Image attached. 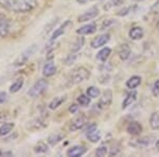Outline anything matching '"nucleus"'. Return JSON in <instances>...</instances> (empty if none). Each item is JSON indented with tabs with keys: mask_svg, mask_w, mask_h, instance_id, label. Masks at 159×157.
Listing matches in <instances>:
<instances>
[{
	"mask_svg": "<svg viewBox=\"0 0 159 157\" xmlns=\"http://www.w3.org/2000/svg\"><path fill=\"white\" fill-rule=\"evenodd\" d=\"M66 101V98L65 97H63V96H61V97H55L54 99L52 100V101L50 102V104H49V109H57L60 105L63 104L64 102Z\"/></svg>",
	"mask_w": 159,
	"mask_h": 157,
	"instance_id": "5701e85b",
	"label": "nucleus"
},
{
	"mask_svg": "<svg viewBox=\"0 0 159 157\" xmlns=\"http://www.w3.org/2000/svg\"><path fill=\"white\" fill-rule=\"evenodd\" d=\"M136 99H137V92L136 91H133V92H130V94H129L122 103V109H125L126 107H129V105H132L133 103L136 101Z\"/></svg>",
	"mask_w": 159,
	"mask_h": 157,
	"instance_id": "f3484780",
	"label": "nucleus"
},
{
	"mask_svg": "<svg viewBox=\"0 0 159 157\" xmlns=\"http://www.w3.org/2000/svg\"><path fill=\"white\" fill-rule=\"evenodd\" d=\"M61 139H63V135H61V134H52L48 137V142L50 145H55L60 141H61Z\"/></svg>",
	"mask_w": 159,
	"mask_h": 157,
	"instance_id": "bb28decb",
	"label": "nucleus"
},
{
	"mask_svg": "<svg viewBox=\"0 0 159 157\" xmlns=\"http://www.w3.org/2000/svg\"><path fill=\"white\" fill-rule=\"evenodd\" d=\"M123 1H124V0H109V1L104 6V9L105 10H109V9H111V7H118V6H120L121 3H123Z\"/></svg>",
	"mask_w": 159,
	"mask_h": 157,
	"instance_id": "c85d7f7f",
	"label": "nucleus"
},
{
	"mask_svg": "<svg viewBox=\"0 0 159 157\" xmlns=\"http://www.w3.org/2000/svg\"><path fill=\"white\" fill-rule=\"evenodd\" d=\"M150 125L153 130H159V114L153 113L150 118Z\"/></svg>",
	"mask_w": 159,
	"mask_h": 157,
	"instance_id": "393cba45",
	"label": "nucleus"
},
{
	"mask_svg": "<svg viewBox=\"0 0 159 157\" xmlns=\"http://www.w3.org/2000/svg\"><path fill=\"white\" fill-rule=\"evenodd\" d=\"M99 14V9L97 7H90L89 10L84 13V14L80 15L78 17V20L80 22H84V21H87V20H91L93 19L94 17H97Z\"/></svg>",
	"mask_w": 159,
	"mask_h": 157,
	"instance_id": "423d86ee",
	"label": "nucleus"
},
{
	"mask_svg": "<svg viewBox=\"0 0 159 157\" xmlns=\"http://www.w3.org/2000/svg\"><path fill=\"white\" fill-rule=\"evenodd\" d=\"M87 123V118L84 115H81L79 117H76L75 119H73V121H71L70 124V131L71 132H75L79 131L81 128H83Z\"/></svg>",
	"mask_w": 159,
	"mask_h": 157,
	"instance_id": "0eeeda50",
	"label": "nucleus"
},
{
	"mask_svg": "<svg viewBox=\"0 0 159 157\" xmlns=\"http://www.w3.org/2000/svg\"><path fill=\"white\" fill-rule=\"evenodd\" d=\"M86 136L88 140L91 141V142H98L101 139V133H100V131L97 130L96 124L89 125V127L86 130Z\"/></svg>",
	"mask_w": 159,
	"mask_h": 157,
	"instance_id": "39448f33",
	"label": "nucleus"
},
{
	"mask_svg": "<svg viewBox=\"0 0 159 157\" xmlns=\"http://www.w3.org/2000/svg\"><path fill=\"white\" fill-rule=\"evenodd\" d=\"M79 109V106L76 104H72L70 107H69V112L71 113V114H74V113H76Z\"/></svg>",
	"mask_w": 159,
	"mask_h": 157,
	"instance_id": "e433bc0d",
	"label": "nucleus"
},
{
	"mask_svg": "<svg viewBox=\"0 0 159 157\" xmlns=\"http://www.w3.org/2000/svg\"><path fill=\"white\" fill-rule=\"evenodd\" d=\"M86 151H87V149L85 146L75 145V146H72V148L69 149L67 151V155L71 156V157H79V156H82L83 154H85Z\"/></svg>",
	"mask_w": 159,
	"mask_h": 157,
	"instance_id": "f8f14e48",
	"label": "nucleus"
},
{
	"mask_svg": "<svg viewBox=\"0 0 159 157\" xmlns=\"http://www.w3.org/2000/svg\"><path fill=\"white\" fill-rule=\"evenodd\" d=\"M46 125H47V123H46V121L43 120V118H36V119H34L32 121H29L27 127L31 128V130H33V131H38V130H40V128L46 127Z\"/></svg>",
	"mask_w": 159,
	"mask_h": 157,
	"instance_id": "9d476101",
	"label": "nucleus"
},
{
	"mask_svg": "<svg viewBox=\"0 0 159 157\" xmlns=\"http://www.w3.org/2000/svg\"><path fill=\"white\" fill-rule=\"evenodd\" d=\"M0 7L9 12L28 13L37 7V0H0Z\"/></svg>",
	"mask_w": 159,
	"mask_h": 157,
	"instance_id": "f257e3e1",
	"label": "nucleus"
},
{
	"mask_svg": "<svg viewBox=\"0 0 159 157\" xmlns=\"http://www.w3.org/2000/svg\"><path fill=\"white\" fill-rule=\"evenodd\" d=\"M24 78H18L16 80V81L13 82V84L10 86V91L12 92V94H15V92L19 91L20 89L22 88V86H24Z\"/></svg>",
	"mask_w": 159,
	"mask_h": 157,
	"instance_id": "412c9836",
	"label": "nucleus"
},
{
	"mask_svg": "<svg viewBox=\"0 0 159 157\" xmlns=\"http://www.w3.org/2000/svg\"><path fill=\"white\" fill-rule=\"evenodd\" d=\"M78 102L82 106H87V105H89V103H90V99H89V96L87 97L85 95H81V96L78 98Z\"/></svg>",
	"mask_w": 159,
	"mask_h": 157,
	"instance_id": "c756f323",
	"label": "nucleus"
},
{
	"mask_svg": "<svg viewBox=\"0 0 159 157\" xmlns=\"http://www.w3.org/2000/svg\"><path fill=\"white\" fill-rule=\"evenodd\" d=\"M76 58H78V54H75V53H71V54H69L67 58H66L65 60V64L67 66H70L71 64H73L74 62H75Z\"/></svg>",
	"mask_w": 159,
	"mask_h": 157,
	"instance_id": "2f4dec72",
	"label": "nucleus"
},
{
	"mask_svg": "<svg viewBox=\"0 0 159 157\" xmlns=\"http://www.w3.org/2000/svg\"><path fill=\"white\" fill-rule=\"evenodd\" d=\"M130 55V48L129 47V45H126V44H123L121 45V47L119 49V56L120 58L123 61L127 60V58H129Z\"/></svg>",
	"mask_w": 159,
	"mask_h": 157,
	"instance_id": "6ab92c4d",
	"label": "nucleus"
},
{
	"mask_svg": "<svg viewBox=\"0 0 159 157\" xmlns=\"http://www.w3.org/2000/svg\"><path fill=\"white\" fill-rule=\"evenodd\" d=\"M133 9H134L133 7H126V9H124V10H122V11H120L119 13H117V15H119V16H124V15L129 14V12H132Z\"/></svg>",
	"mask_w": 159,
	"mask_h": 157,
	"instance_id": "c9c22d12",
	"label": "nucleus"
},
{
	"mask_svg": "<svg viewBox=\"0 0 159 157\" xmlns=\"http://www.w3.org/2000/svg\"><path fill=\"white\" fill-rule=\"evenodd\" d=\"M87 95H88L89 97H91V98H97V97H99L100 90L97 88V87L90 86V87H88V89H87Z\"/></svg>",
	"mask_w": 159,
	"mask_h": 157,
	"instance_id": "7c9ffc66",
	"label": "nucleus"
},
{
	"mask_svg": "<svg viewBox=\"0 0 159 157\" xmlns=\"http://www.w3.org/2000/svg\"><path fill=\"white\" fill-rule=\"evenodd\" d=\"M140 83H141V78H140V76H132L129 80H127L126 86L129 87V88H130V89H134V88H136V87L139 86Z\"/></svg>",
	"mask_w": 159,
	"mask_h": 157,
	"instance_id": "4be33fe9",
	"label": "nucleus"
},
{
	"mask_svg": "<svg viewBox=\"0 0 159 157\" xmlns=\"http://www.w3.org/2000/svg\"><path fill=\"white\" fill-rule=\"evenodd\" d=\"M110 52H111V50H110L109 48H103L101 51H99V53L97 54V58L101 62H106L108 56L110 55Z\"/></svg>",
	"mask_w": 159,
	"mask_h": 157,
	"instance_id": "b1692460",
	"label": "nucleus"
},
{
	"mask_svg": "<svg viewBox=\"0 0 159 157\" xmlns=\"http://www.w3.org/2000/svg\"><path fill=\"white\" fill-rule=\"evenodd\" d=\"M48 86H49V84H48L47 80L40 79V80H38L36 83H35L29 89V91H28V95H29L31 98H37V97L42 96L43 92L47 90Z\"/></svg>",
	"mask_w": 159,
	"mask_h": 157,
	"instance_id": "7ed1b4c3",
	"label": "nucleus"
},
{
	"mask_svg": "<svg viewBox=\"0 0 159 157\" xmlns=\"http://www.w3.org/2000/svg\"><path fill=\"white\" fill-rule=\"evenodd\" d=\"M107 154V148L106 146H100L98 150L96 151V155L100 156V157H103Z\"/></svg>",
	"mask_w": 159,
	"mask_h": 157,
	"instance_id": "473e14b6",
	"label": "nucleus"
},
{
	"mask_svg": "<svg viewBox=\"0 0 159 157\" xmlns=\"http://www.w3.org/2000/svg\"><path fill=\"white\" fill-rule=\"evenodd\" d=\"M84 45V38L83 37H79L78 39L74 42L72 45H71V48H70V51L72 53L74 52H78L79 50H81V48L83 47Z\"/></svg>",
	"mask_w": 159,
	"mask_h": 157,
	"instance_id": "a878e982",
	"label": "nucleus"
},
{
	"mask_svg": "<svg viewBox=\"0 0 159 157\" xmlns=\"http://www.w3.org/2000/svg\"><path fill=\"white\" fill-rule=\"evenodd\" d=\"M152 92H153L154 96H156V97L159 95V80H157V81L155 82V84H154Z\"/></svg>",
	"mask_w": 159,
	"mask_h": 157,
	"instance_id": "f704fd0d",
	"label": "nucleus"
},
{
	"mask_svg": "<svg viewBox=\"0 0 159 157\" xmlns=\"http://www.w3.org/2000/svg\"><path fill=\"white\" fill-rule=\"evenodd\" d=\"M143 36V29L140 27H135V28H132L129 31V37L134 40H137V39H140L142 38Z\"/></svg>",
	"mask_w": 159,
	"mask_h": 157,
	"instance_id": "a211bd4d",
	"label": "nucleus"
},
{
	"mask_svg": "<svg viewBox=\"0 0 159 157\" xmlns=\"http://www.w3.org/2000/svg\"><path fill=\"white\" fill-rule=\"evenodd\" d=\"M109 34H103V35H100L97 38H94L93 40L91 42V47L97 49V48H100L102 46L106 45L109 40Z\"/></svg>",
	"mask_w": 159,
	"mask_h": 157,
	"instance_id": "9b49d317",
	"label": "nucleus"
},
{
	"mask_svg": "<svg viewBox=\"0 0 159 157\" xmlns=\"http://www.w3.org/2000/svg\"><path fill=\"white\" fill-rule=\"evenodd\" d=\"M97 31V25L96 24H89L86 25L84 27L80 28V29L76 30V33L80 35H88V34H92Z\"/></svg>",
	"mask_w": 159,
	"mask_h": 157,
	"instance_id": "2eb2a0df",
	"label": "nucleus"
},
{
	"mask_svg": "<svg viewBox=\"0 0 159 157\" xmlns=\"http://www.w3.org/2000/svg\"><path fill=\"white\" fill-rule=\"evenodd\" d=\"M76 1H78L79 3H81V4H84V3H86L88 0H76Z\"/></svg>",
	"mask_w": 159,
	"mask_h": 157,
	"instance_id": "4c0bfd02",
	"label": "nucleus"
},
{
	"mask_svg": "<svg viewBox=\"0 0 159 157\" xmlns=\"http://www.w3.org/2000/svg\"><path fill=\"white\" fill-rule=\"evenodd\" d=\"M142 131V127L140 123L136 122V121H132L129 125H127V132L130 135H139Z\"/></svg>",
	"mask_w": 159,
	"mask_h": 157,
	"instance_id": "dca6fc26",
	"label": "nucleus"
},
{
	"mask_svg": "<svg viewBox=\"0 0 159 157\" xmlns=\"http://www.w3.org/2000/svg\"><path fill=\"white\" fill-rule=\"evenodd\" d=\"M13 128H14V123H10V122L3 123L0 127V137L7 136L13 131Z\"/></svg>",
	"mask_w": 159,
	"mask_h": 157,
	"instance_id": "aec40b11",
	"label": "nucleus"
},
{
	"mask_svg": "<svg viewBox=\"0 0 159 157\" xmlns=\"http://www.w3.org/2000/svg\"><path fill=\"white\" fill-rule=\"evenodd\" d=\"M9 101V96L6 91H0V104H4Z\"/></svg>",
	"mask_w": 159,
	"mask_h": 157,
	"instance_id": "72a5a7b5",
	"label": "nucleus"
},
{
	"mask_svg": "<svg viewBox=\"0 0 159 157\" xmlns=\"http://www.w3.org/2000/svg\"><path fill=\"white\" fill-rule=\"evenodd\" d=\"M156 148H157L158 150H159V140L157 141V142H156Z\"/></svg>",
	"mask_w": 159,
	"mask_h": 157,
	"instance_id": "58836bf2",
	"label": "nucleus"
},
{
	"mask_svg": "<svg viewBox=\"0 0 159 157\" xmlns=\"http://www.w3.org/2000/svg\"><path fill=\"white\" fill-rule=\"evenodd\" d=\"M9 32H10V20L3 14H0V38L7 37Z\"/></svg>",
	"mask_w": 159,
	"mask_h": 157,
	"instance_id": "6e6552de",
	"label": "nucleus"
},
{
	"mask_svg": "<svg viewBox=\"0 0 159 157\" xmlns=\"http://www.w3.org/2000/svg\"><path fill=\"white\" fill-rule=\"evenodd\" d=\"M90 76V72L87 70L84 67H79V68L74 69V70L69 74L68 76V85L71 86V85H75L79 84L83 81H86L87 79H89Z\"/></svg>",
	"mask_w": 159,
	"mask_h": 157,
	"instance_id": "f03ea898",
	"label": "nucleus"
},
{
	"mask_svg": "<svg viewBox=\"0 0 159 157\" xmlns=\"http://www.w3.org/2000/svg\"><path fill=\"white\" fill-rule=\"evenodd\" d=\"M111 101H112V92L111 90L107 89L103 92V96L100 98V101H99V107L101 109H106L108 107L110 104H111Z\"/></svg>",
	"mask_w": 159,
	"mask_h": 157,
	"instance_id": "1a4fd4ad",
	"label": "nucleus"
},
{
	"mask_svg": "<svg viewBox=\"0 0 159 157\" xmlns=\"http://www.w3.org/2000/svg\"><path fill=\"white\" fill-rule=\"evenodd\" d=\"M55 72H56V66L54 65L53 62H48V63L45 64V66H43V76L49 78V76H54Z\"/></svg>",
	"mask_w": 159,
	"mask_h": 157,
	"instance_id": "4468645a",
	"label": "nucleus"
},
{
	"mask_svg": "<svg viewBox=\"0 0 159 157\" xmlns=\"http://www.w3.org/2000/svg\"><path fill=\"white\" fill-rule=\"evenodd\" d=\"M70 24H71L70 20H66V21L64 22V24L61 25L60 28L55 29V31L53 32V34H52V36H51V38H50L51 42H54L55 39H57L58 37L61 36V35H63L64 33H65L66 29H67V27H68V25H70Z\"/></svg>",
	"mask_w": 159,
	"mask_h": 157,
	"instance_id": "ddd939ff",
	"label": "nucleus"
},
{
	"mask_svg": "<svg viewBox=\"0 0 159 157\" xmlns=\"http://www.w3.org/2000/svg\"><path fill=\"white\" fill-rule=\"evenodd\" d=\"M34 152L37 154H42V153H46L48 152V146L47 145H45L43 142H39L38 145L34 146Z\"/></svg>",
	"mask_w": 159,
	"mask_h": 157,
	"instance_id": "cd10ccee",
	"label": "nucleus"
},
{
	"mask_svg": "<svg viewBox=\"0 0 159 157\" xmlns=\"http://www.w3.org/2000/svg\"><path fill=\"white\" fill-rule=\"evenodd\" d=\"M36 50H37V45H32V46H30L29 48H27L24 52H22L21 54L16 58V61L14 62V66L19 67V66L25 65L31 56L36 52Z\"/></svg>",
	"mask_w": 159,
	"mask_h": 157,
	"instance_id": "20e7f679",
	"label": "nucleus"
}]
</instances>
